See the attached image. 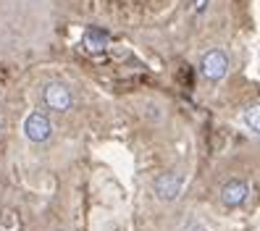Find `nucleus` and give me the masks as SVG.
Instances as JSON below:
<instances>
[{
    "label": "nucleus",
    "mask_w": 260,
    "mask_h": 231,
    "mask_svg": "<svg viewBox=\"0 0 260 231\" xmlns=\"http://www.w3.org/2000/svg\"><path fill=\"white\" fill-rule=\"evenodd\" d=\"M200 71H203L205 79H210V82L223 79L226 71H229V58H226V53H221V50H208V53L203 55Z\"/></svg>",
    "instance_id": "1"
},
{
    "label": "nucleus",
    "mask_w": 260,
    "mask_h": 231,
    "mask_svg": "<svg viewBox=\"0 0 260 231\" xmlns=\"http://www.w3.org/2000/svg\"><path fill=\"white\" fill-rule=\"evenodd\" d=\"M24 134H26V140H32V142H45L53 134L50 118L45 116V113H40V111L29 113L26 121H24Z\"/></svg>",
    "instance_id": "2"
},
{
    "label": "nucleus",
    "mask_w": 260,
    "mask_h": 231,
    "mask_svg": "<svg viewBox=\"0 0 260 231\" xmlns=\"http://www.w3.org/2000/svg\"><path fill=\"white\" fill-rule=\"evenodd\" d=\"M250 197V187L242 179H229L221 187V203L226 208H242Z\"/></svg>",
    "instance_id": "3"
},
{
    "label": "nucleus",
    "mask_w": 260,
    "mask_h": 231,
    "mask_svg": "<svg viewBox=\"0 0 260 231\" xmlns=\"http://www.w3.org/2000/svg\"><path fill=\"white\" fill-rule=\"evenodd\" d=\"M42 100H45V105H48L50 111H55V113H63V111H69V108H71V92H69V87L58 84V82H53V84L45 87V92H42Z\"/></svg>",
    "instance_id": "4"
},
{
    "label": "nucleus",
    "mask_w": 260,
    "mask_h": 231,
    "mask_svg": "<svg viewBox=\"0 0 260 231\" xmlns=\"http://www.w3.org/2000/svg\"><path fill=\"white\" fill-rule=\"evenodd\" d=\"M179 192H181V174L168 171V174L158 176V181H155V194H158L160 200L171 203V200L179 197Z\"/></svg>",
    "instance_id": "5"
},
{
    "label": "nucleus",
    "mask_w": 260,
    "mask_h": 231,
    "mask_svg": "<svg viewBox=\"0 0 260 231\" xmlns=\"http://www.w3.org/2000/svg\"><path fill=\"white\" fill-rule=\"evenodd\" d=\"M87 40L92 42V48H100V45L105 42V35L100 32V29H87Z\"/></svg>",
    "instance_id": "6"
},
{
    "label": "nucleus",
    "mask_w": 260,
    "mask_h": 231,
    "mask_svg": "<svg viewBox=\"0 0 260 231\" xmlns=\"http://www.w3.org/2000/svg\"><path fill=\"white\" fill-rule=\"evenodd\" d=\"M244 121L250 124V129H252V131H257V108H255V105H252V111L244 113Z\"/></svg>",
    "instance_id": "7"
},
{
    "label": "nucleus",
    "mask_w": 260,
    "mask_h": 231,
    "mask_svg": "<svg viewBox=\"0 0 260 231\" xmlns=\"http://www.w3.org/2000/svg\"><path fill=\"white\" fill-rule=\"evenodd\" d=\"M181 231H208L203 223H197V221H192V223H187L184 228H181Z\"/></svg>",
    "instance_id": "8"
},
{
    "label": "nucleus",
    "mask_w": 260,
    "mask_h": 231,
    "mask_svg": "<svg viewBox=\"0 0 260 231\" xmlns=\"http://www.w3.org/2000/svg\"><path fill=\"white\" fill-rule=\"evenodd\" d=\"M205 6H208V0H194V11H197V13H203Z\"/></svg>",
    "instance_id": "9"
}]
</instances>
